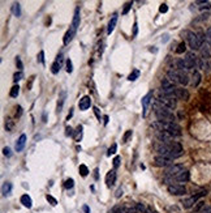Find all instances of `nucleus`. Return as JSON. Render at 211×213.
<instances>
[{
	"instance_id": "f704fd0d",
	"label": "nucleus",
	"mask_w": 211,
	"mask_h": 213,
	"mask_svg": "<svg viewBox=\"0 0 211 213\" xmlns=\"http://www.w3.org/2000/svg\"><path fill=\"white\" fill-rule=\"evenodd\" d=\"M136 208H137V211H138L139 213H146L147 212V207L145 205V204H142V203H137Z\"/></svg>"
},
{
	"instance_id": "5fc2aeb1",
	"label": "nucleus",
	"mask_w": 211,
	"mask_h": 213,
	"mask_svg": "<svg viewBox=\"0 0 211 213\" xmlns=\"http://www.w3.org/2000/svg\"><path fill=\"white\" fill-rule=\"evenodd\" d=\"M127 213H139L138 211H137V208H127Z\"/></svg>"
},
{
	"instance_id": "864d4df0",
	"label": "nucleus",
	"mask_w": 211,
	"mask_h": 213,
	"mask_svg": "<svg viewBox=\"0 0 211 213\" xmlns=\"http://www.w3.org/2000/svg\"><path fill=\"white\" fill-rule=\"evenodd\" d=\"M94 113H95V115H96V118H98V120H100L102 115H100V113H99V109H98V107H94Z\"/></svg>"
},
{
	"instance_id": "e433bc0d",
	"label": "nucleus",
	"mask_w": 211,
	"mask_h": 213,
	"mask_svg": "<svg viewBox=\"0 0 211 213\" xmlns=\"http://www.w3.org/2000/svg\"><path fill=\"white\" fill-rule=\"evenodd\" d=\"M64 186H65V188H68V190L73 188V186H74V179H73V178H68V179L65 180Z\"/></svg>"
},
{
	"instance_id": "c85d7f7f",
	"label": "nucleus",
	"mask_w": 211,
	"mask_h": 213,
	"mask_svg": "<svg viewBox=\"0 0 211 213\" xmlns=\"http://www.w3.org/2000/svg\"><path fill=\"white\" fill-rule=\"evenodd\" d=\"M18 94H20V86L16 84V85H13L11 88V92H9V96L12 97V98H17L18 97Z\"/></svg>"
},
{
	"instance_id": "4468645a",
	"label": "nucleus",
	"mask_w": 211,
	"mask_h": 213,
	"mask_svg": "<svg viewBox=\"0 0 211 213\" xmlns=\"http://www.w3.org/2000/svg\"><path fill=\"white\" fill-rule=\"evenodd\" d=\"M175 94H176V98L177 100H181V101H188L189 100V92L184 88H177L176 86L175 89Z\"/></svg>"
},
{
	"instance_id": "2f4dec72",
	"label": "nucleus",
	"mask_w": 211,
	"mask_h": 213,
	"mask_svg": "<svg viewBox=\"0 0 211 213\" xmlns=\"http://www.w3.org/2000/svg\"><path fill=\"white\" fill-rule=\"evenodd\" d=\"M185 51H186V43H185V42L179 43L177 49H176V54H184Z\"/></svg>"
},
{
	"instance_id": "cd10ccee",
	"label": "nucleus",
	"mask_w": 211,
	"mask_h": 213,
	"mask_svg": "<svg viewBox=\"0 0 211 213\" xmlns=\"http://www.w3.org/2000/svg\"><path fill=\"white\" fill-rule=\"evenodd\" d=\"M12 13H13L16 17H20V16H21V5H20V3H13V5H12Z\"/></svg>"
},
{
	"instance_id": "13d9d810",
	"label": "nucleus",
	"mask_w": 211,
	"mask_h": 213,
	"mask_svg": "<svg viewBox=\"0 0 211 213\" xmlns=\"http://www.w3.org/2000/svg\"><path fill=\"white\" fill-rule=\"evenodd\" d=\"M82 211H84V213H90V208L87 205H84L82 207Z\"/></svg>"
},
{
	"instance_id": "dca6fc26",
	"label": "nucleus",
	"mask_w": 211,
	"mask_h": 213,
	"mask_svg": "<svg viewBox=\"0 0 211 213\" xmlns=\"http://www.w3.org/2000/svg\"><path fill=\"white\" fill-rule=\"evenodd\" d=\"M76 33H77V30H76V29H73L72 26H69V29L66 30V33H65V35H64V38H63V43H64L65 46H66V45H69V43L72 42V39L74 38Z\"/></svg>"
},
{
	"instance_id": "79ce46f5",
	"label": "nucleus",
	"mask_w": 211,
	"mask_h": 213,
	"mask_svg": "<svg viewBox=\"0 0 211 213\" xmlns=\"http://www.w3.org/2000/svg\"><path fill=\"white\" fill-rule=\"evenodd\" d=\"M65 64H66V72H68V73H72V72H73V64H72V60H70V59H66Z\"/></svg>"
},
{
	"instance_id": "6ab92c4d",
	"label": "nucleus",
	"mask_w": 211,
	"mask_h": 213,
	"mask_svg": "<svg viewBox=\"0 0 211 213\" xmlns=\"http://www.w3.org/2000/svg\"><path fill=\"white\" fill-rule=\"evenodd\" d=\"M26 140H27L26 135L22 133V135L18 137V140L16 141V152H22V149L25 148V145H26Z\"/></svg>"
},
{
	"instance_id": "de8ad7c7",
	"label": "nucleus",
	"mask_w": 211,
	"mask_h": 213,
	"mask_svg": "<svg viewBox=\"0 0 211 213\" xmlns=\"http://www.w3.org/2000/svg\"><path fill=\"white\" fill-rule=\"evenodd\" d=\"M168 11V5L166 3H163V4H160V7H159V12L160 13H166V12Z\"/></svg>"
},
{
	"instance_id": "8fccbe9b",
	"label": "nucleus",
	"mask_w": 211,
	"mask_h": 213,
	"mask_svg": "<svg viewBox=\"0 0 211 213\" xmlns=\"http://www.w3.org/2000/svg\"><path fill=\"white\" fill-rule=\"evenodd\" d=\"M16 65H17L18 71H22L23 65H22V62H21V59H20V56H17V58H16Z\"/></svg>"
},
{
	"instance_id": "58836bf2",
	"label": "nucleus",
	"mask_w": 211,
	"mask_h": 213,
	"mask_svg": "<svg viewBox=\"0 0 211 213\" xmlns=\"http://www.w3.org/2000/svg\"><path fill=\"white\" fill-rule=\"evenodd\" d=\"M80 174L82 176H86L89 174V169L86 167V165H80Z\"/></svg>"
},
{
	"instance_id": "6e6552de",
	"label": "nucleus",
	"mask_w": 211,
	"mask_h": 213,
	"mask_svg": "<svg viewBox=\"0 0 211 213\" xmlns=\"http://www.w3.org/2000/svg\"><path fill=\"white\" fill-rule=\"evenodd\" d=\"M167 190L171 195L175 196H182L186 194V187L184 184H171V186L167 187Z\"/></svg>"
},
{
	"instance_id": "20e7f679",
	"label": "nucleus",
	"mask_w": 211,
	"mask_h": 213,
	"mask_svg": "<svg viewBox=\"0 0 211 213\" xmlns=\"http://www.w3.org/2000/svg\"><path fill=\"white\" fill-rule=\"evenodd\" d=\"M206 195V191H201L198 192V194H195L193 196H190V198H186L182 200V207L185 208V209H190V208H193L195 204L199 202V199L202 198V196Z\"/></svg>"
},
{
	"instance_id": "b1692460",
	"label": "nucleus",
	"mask_w": 211,
	"mask_h": 213,
	"mask_svg": "<svg viewBox=\"0 0 211 213\" xmlns=\"http://www.w3.org/2000/svg\"><path fill=\"white\" fill-rule=\"evenodd\" d=\"M12 188H13V186H12V183H11V182H5V183H4V184H3V187H2V194H3V196L11 195Z\"/></svg>"
},
{
	"instance_id": "a211bd4d",
	"label": "nucleus",
	"mask_w": 211,
	"mask_h": 213,
	"mask_svg": "<svg viewBox=\"0 0 211 213\" xmlns=\"http://www.w3.org/2000/svg\"><path fill=\"white\" fill-rule=\"evenodd\" d=\"M116 178H117L116 170L108 171V173H107V175H106V183H107V187L111 188V187L113 186V184L116 183Z\"/></svg>"
},
{
	"instance_id": "423d86ee",
	"label": "nucleus",
	"mask_w": 211,
	"mask_h": 213,
	"mask_svg": "<svg viewBox=\"0 0 211 213\" xmlns=\"http://www.w3.org/2000/svg\"><path fill=\"white\" fill-rule=\"evenodd\" d=\"M184 63H185V68H186V71L194 69L195 67H197L198 58L195 56V54H194V52H186L185 58H184Z\"/></svg>"
},
{
	"instance_id": "49530a36",
	"label": "nucleus",
	"mask_w": 211,
	"mask_h": 213,
	"mask_svg": "<svg viewBox=\"0 0 211 213\" xmlns=\"http://www.w3.org/2000/svg\"><path fill=\"white\" fill-rule=\"evenodd\" d=\"M206 42L209 43L210 47H211V27H209L207 31H206Z\"/></svg>"
},
{
	"instance_id": "7c9ffc66",
	"label": "nucleus",
	"mask_w": 211,
	"mask_h": 213,
	"mask_svg": "<svg viewBox=\"0 0 211 213\" xmlns=\"http://www.w3.org/2000/svg\"><path fill=\"white\" fill-rule=\"evenodd\" d=\"M138 77H139V71L138 69H133V72L128 76V80L129 81H136Z\"/></svg>"
},
{
	"instance_id": "4be33fe9",
	"label": "nucleus",
	"mask_w": 211,
	"mask_h": 213,
	"mask_svg": "<svg viewBox=\"0 0 211 213\" xmlns=\"http://www.w3.org/2000/svg\"><path fill=\"white\" fill-rule=\"evenodd\" d=\"M201 58L203 59V60H206V62H210L211 52H210V49L207 46H202V49H201Z\"/></svg>"
},
{
	"instance_id": "4c0bfd02",
	"label": "nucleus",
	"mask_w": 211,
	"mask_h": 213,
	"mask_svg": "<svg viewBox=\"0 0 211 213\" xmlns=\"http://www.w3.org/2000/svg\"><path fill=\"white\" fill-rule=\"evenodd\" d=\"M132 5H133V3H132V2L125 3L124 9H123V12H121V13H123V14H128V13H129V11H130V8H132Z\"/></svg>"
},
{
	"instance_id": "0eeeda50",
	"label": "nucleus",
	"mask_w": 211,
	"mask_h": 213,
	"mask_svg": "<svg viewBox=\"0 0 211 213\" xmlns=\"http://www.w3.org/2000/svg\"><path fill=\"white\" fill-rule=\"evenodd\" d=\"M185 170V167H184V165L181 164H177V165H172V166L167 167L166 171H164V176H170V178H172V176H176L177 174H180L181 171Z\"/></svg>"
},
{
	"instance_id": "aec40b11",
	"label": "nucleus",
	"mask_w": 211,
	"mask_h": 213,
	"mask_svg": "<svg viewBox=\"0 0 211 213\" xmlns=\"http://www.w3.org/2000/svg\"><path fill=\"white\" fill-rule=\"evenodd\" d=\"M116 24H117V13H113L111 20H109V22H108V26H107V34L112 33L113 29H115V26H116Z\"/></svg>"
},
{
	"instance_id": "5701e85b",
	"label": "nucleus",
	"mask_w": 211,
	"mask_h": 213,
	"mask_svg": "<svg viewBox=\"0 0 211 213\" xmlns=\"http://www.w3.org/2000/svg\"><path fill=\"white\" fill-rule=\"evenodd\" d=\"M21 204L26 208H31V205H33V200H31V198L29 195L25 194V195L21 196Z\"/></svg>"
},
{
	"instance_id": "1a4fd4ad",
	"label": "nucleus",
	"mask_w": 211,
	"mask_h": 213,
	"mask_svg": "<svg viewBox=\"0 0 211 213\" xmlns=\"http://www.w3.org/2000/svg\"><path fill=\"white\" fill-rule=\"evenodd\" d=\"M154 164L158 167H170L173 165V160L167 158V157H163V156H156L154 158Z\"/></svg>"
},
{
	"instance_id": "f257e3e1",
	"label": "nucleus",
	"mask_w": 211,
	"mask_h": 213,
	"mask_svg": "<svg viewBox=\"0 0 211 213\" xmlns=\"http://www.w3.org/2000/svg\"><path fill=\"white\" fill-rule=\"evenodd\" d=\"M152 110H154V114L156 116V119L159 122H167V123H175L176 116L175 114L171 111V109L163 106L162 103H159L158 101H155L152 103Z\"/></svg>"
},
{
	"instance_id": "412c9836",
	"label": "nucleus",
	"mask_w": 211,
	"mask_h": 213,
	"mask_svg": "<svg viewBox=\"0 0 211 213\" xmlns=\"http://www.w3.org/2000/svg\"><path fill=\"white\" fill-rule=\"evenodd\" d=\"M201 78H202L201 73H199L198 71H194L193 75H191V85H193L194 88H197V86L201 84Z\"/></svg>"
},
{
	"instance_id": "f03ea898",
	"label": "nucleus",
	"mask_w": 211,
	"mask_h": 213,
	"mask_svg": "<svg viewBox=\"0 0 211 213\" xmlns=\"http://www.w3.org/2000/svg\"><path fill=\"white\" fill-rule=\"evenodd\" d=\"M151 127L155 129V131H164L168 132L170 135H172L173 137L176 136H181V127L176 123H167V122H154L151 124Z\"/></svg>"
},
{
	"instance_id": "c03bdc74",
	"label": "nucleus",
	"mask_w": 211,
	"mask_h": 213,
	"mask_svg": "<svg viewBox=\"0 0 211 213\" xmlns=\"http://www.w3.org/2000/svg\"><path fill=\"white\" fill-rule=\"evenodd\" d=\"M37 60H38V63H41V64H44V51H39Z\"/></svg>"
},
{
	"instance_id": "680f3d73",
	"label": "nucleus",
	"mask_w": 211,
	"mask_h": 213,
	"mask_svg": "<svg viewBox=\"0 0 211 213\" xmlns=\"http://www.w3.org/2000/svg\"><path fill=\"white\" fill-rule=\"evenodd\" d=\"M146 213H156V212H155L154 209H152L151 207H147V212H146Z\"/></svg>"
},
{
	"instance_id": "72a5a7b5",
	"label": "nucleus",
	"mask_w": 211,
	"mask_h": 213,
	"mask_svg": "<svg viewBox=\"0 0 211 213\" xmlns=\"http://www.w3.org/2000/svg\"><path fill=\"white\" fill-rule=\"evenodd\" d=\"M23 78V73H22V71H17L14 75H13V81L17 84V82L20 81V80H22Z\"/></svg>"
},
{
	"instance_id": "bb28decb",
	"label": "nucleus",
	"mask_w": 211,
	"mask_h": 213,
	"mask_svg": "<svg viewBox=\"0 0 211 213\" xmlns=\"http://www.w3.org/2000/svg\"><path fill=\"white\" fill-rule=\"evenodd\" d=\"M205 208H206L205 207V202L199 200V202L193 207V213H202L203 211H205Z\"/></svg>"
},
{
	"instance_id": "9d476101",
	"label": "nucleus",
	"mask_w": 211,
	"mask_h": 213,
	"mask_svg": "<svg viewBox=\"0 0 211 213\" xmlns=\"http://www.w3.org/2000/svg\"><path fill=\"white\" fill-rule=\"evenodd\" d=\"M159 102V103H162L163 106H166V107L168 109H176V105H177V102H176V100H173V98H168V97H164V96H160L158 97V100H156Z\"/></svg>"
},
{
	"instance_id": "a878e982",
	"label": "nucleus",
	"mask_w": 211,
	"mask_h": 213,
	"mask_svg": "<svg viewBox=\"0 0 211 213\" xmlns=\"http://www.w3.org/2000/svg\"><path fill=\"white\" fill-rule=\"evenodd\" d=\"M125 212H127V208L123 204H116L109 209V213H125Z\"/></svg>"
},
{
	"instance_id": "f3484780",
	"label": "nucleus",
	"mask_w": 211,
	"mask_h": 213,
	"mask_svg": "<svg viewBox=\"0 0 211 213\" xmlns=\"http://www.w3.org/2000/svg\"><path fill=\"white\" fill-rule=\"evenodd\" d=\"M81 12H80V7H76V9H74V14H73V20H72V24H70V26L73 27V29H78V26H80V22H81V17H80Z\"/></svg>"
},
{
	"instance_id": "6e6d98bb",
	"label": "nucleus",
	"mask_w": 211,
	"mask_h": 213,
	"mask_svg": "<svg viewBox=\"0 0 211 213\" xmlns=\"http://www.w3.org/2000/svg\"><path fill=\"white\" fill-rule=\"evenodd\" d=\"M121 195H123V188L119 187V188H117V191H116V194H115V196H116V198H120Z\"/></svg>"
},
{
	"instance_id": "c9c22d12",
	"label": "nucleus",
	"mask_w": 211,
	"mask_h": 213,
	"mask_svg": "<svg viewBox=\"0 0 211 213\" xmlns=\"http://www.w3.org/2000/svg\"><path fill=\"white\" fill-rule=\"evenodd\" d=\"M132 136H133V131H132V129H128V131L124 133V136H123V143H124V144L128 143V140L130 139Z\"/></svg>"
},
{
	"instance_id": "c756f323",
	"label": "nucleus",
	"mask_w": 211,
	"mask_h": 213,
	"mask_svg": "<svg viewBox=\"0 0 211 213\" xmlns=\"http://www.w3.org/2000/svg\"><path fill=\"white\" fill-rule=\"evenodd\" d=\"M173 82H172L170 78H163L162 80V89H170V88H173Z\"/></svg>"
},
{
	"instance_id": "473e14b6",
	"label": "nucleus",
	"mask_w": 211,
	"mask_h": 213,
	"mask_svg": "<svg viewBox=\"0 0 211 213\" xmlns=\"http://www.w3.org/2000/svg\"><path fill=\"white\" fill-rule=\"evenodd\" d=\"M82 126H78L77 127V129L76 131H74V133H76V135H74V139H76V141H80L81 140V137H82Z\"/></svg>"
},
{
	"instance_id": "a19ab883",
	"label": "nucleus",
	"mask_w": 211,
	"mask_h": 213,
	"mask_svg": "<svg viewBox=\"0 0 211 213\" xmlns=\"http://www.w3.org/2000/svg\"><path fill=\"white\" fill-rule=\"evenodd\" d=\"M12 128H13V120H12L11 118H7V122H5V129H7V131H12Z\"/></svg>"
},
{
	"instance_id": "7ed1b4c3",
	"label": "nucleus",
	"mask_w": 211,
	"mask_h": 213,
	"mask_svg": "<svg viewBox=\"0 0 211 213\" xmlns=\"http://www.w3.org/2000/svg\"><path fill=\"white\" fill-rule=\"evenodd\" d=\"M167 78L173 82V84H180L182 86H185L189 84V76L184 72V71H179V69H170L167 72Z\"/></svg>"
},
{
	"instance_id": "3c124183",
	"label": "nucleus",
	"mask_w": 211,
	"mask_h": 213,
	"mask_svg": "<svg viewBox=\"0 0 211 213\" xmlns=\"http://www.w3.org/2000/svg\"><path fill=\"white\" fill-rule=\"evenodd\" d=\"M65 135H66V136H73V135H74L73 128H72V127H66V128H65Z\"/></svg>"
},
{
	"instance_id": "4d7b16f0",
	"label": "nucleus",
	"mask_w": 211,
	"mask_h": 213,
	"mask_svg": "<svg viewBox=\"0 0 211 213\" xmlns=\"http://www.w3.org/2000/svg\"><path fill=\"white\" fill-rule=\"evenodd\" d=\"M17 110H18V113H16V115H17V116H21V114H22V107H21V106H17Z\"/></svg>"
},
{
	"instance_id": "ea45409f",
	"label": "nucleus",
	"mask_w": 211,
	"mask_h": 213,
	"mask_svg": "<svg viewBox=\"0 0 211 213\" xmlns=\"http://www.w3.org/2000/svg\"><path fill=\"white\" fill-rule=\"evenodd\" d=\"M117 151V145L116 144H112L111 147L108 148V151H107V156H112V154H115Z\"/></svg>"
},
{
	"instance_id": "ddd939ff",
	"label": "nucleus",
	"mask_w": 211,
	"mask_h": 213,
	"mask_svg": "<svg viewBox=\"0 0 211 213\" xmlns=\"http://www.w3.org/2000/svg\"><path fill=\"white\" fill-rule=\"evenodd\" d=\"M61 63H63V54L60 52L56 56V60H55L52 63V65H51V72H52L54 75L59 73V71H60V68H61Z\"/></svg>"
},
{
	"instance_id": "9b49d317",
	"label": "nucleus",
	"mask_w": 211,
	"mask_h": 213,
	"mask_svg": "<svg viewBox=\"0 0 211 213\" xmlns=\"http://www.w3.org/2000/svg\"><path fill=\"white\" fill-rule=\"evenodd\" d=\"M155 136L156 139H158V141H160V143L163 144H168V143H172V139H173V136L170 135L168 132H164V131H155Z\"/></svg>"
},
{
	"instance_id": "39448f33",
	"label": "nucleus",
	"mask_w": 211,
	"mask_h": 213,
	"mask_svg": "<svg viewBox=\"0 0 211 213\" xmlns=\"http://www.w3.org/2000/svg\"><path fill=\"white\" fill-rule=\"evenodd\" d=\"M168 147H170V151H171V160H175V158H179L184 154V151H182V147L181 144L177 143V141H172V143H168Z\"/></svg>"
},
{
	"instance_id": "393cba45",
	"label": "nucleus",
	"mask_w": 211,
	"mask_h": 213,
	"mask_svg": "<svg viewBox=\"0 0 211 213\" xmlns=\"http://www.w3.org/2000/svg\"><path fill=\"white\" fill-rule=\"evenodd\" d=\"M65 92H61L60 94V97H59V101H57V107H56V111L57 114L59 113H61V110H63V106H64V102H65Z\"/></svg>"
},
{
	"instance_id": "a18cd8bd",
	"label": "nucleus",
	"mask_w": 211,
	"mask_h": 213,
	"mask_svg": "<svg viewBox=\"0 0 211 213\" xmlns=\"http://www.w3.org/2000/svg\"><path fill=\"white\" fill-rule=\"evenodd\" d=\"M120 161H121V158H120V157H119V156H116V157H115V158H113V161H112V164H113V169H115V170H116V169H117V167H119V166H120Z\"/></svg>"
},
{
	"instance_id": "bf43d9fd",
	"label": "nucleus",
	"mask_w": 211,
	"mask_h": 213,
	"mask_svg": "<svg viewBox=\"0 0 211 213\" xmlns=\"http://www.w3.org/2000/svg\"><path fill=\"white\" fill-rule=\"evenodd\" d=\"M72 115H73V109H70V111H69V114H68V116H66V120H69L70 118H72Z\"/></svg>"
},
{
	"instance_id": "2eb2a0df",
	"label": "nucleus",
	"mask_w": 211,
	"mask_h": 213,
	"mask_svg": "<svg viewBox=\"0 0 211 213\" xmlns=\"http://www.w3.org/2000/svg\"><path fill=\"white\" fill-rule=\"evenodd\" d=\"M90 106H91V98L89 96H84L78 102V107H80L81 111H86Z\"/></svg>"
},
{
	"instance_id": "603ef678",
	"label": "nucleus",
	"mask_w": 211,
	"mask_h": 213,
	"mask_svg": "<svg viewBox=\"0 0 211 213\" xmlns=\"http://www.w3.org/2000/svg\"><path fill=\"white\" fill-rule=\"evenodd\" d=\"M137 34H138V25H137V22H134V25H133V37H136Z\"/></svg>"
},
{
	"instance_id": "37998d69",
	"label": "nucleus",
	"mask_w": 211,
	"mask_h": 213,
	"mask_svg": "<svg viewBox=\"0 0 211 213\" xmlns=\"http://www.w3.org/2000/svg\"><path fill=\"white\" fill-rule=\"evenodd\" d=\"M46 199H47V202H48V203H50L52 207H55V205H56V204H57V200L55 199L54 196H51V195H47V196H46Z\"/></svg>"
},
{
	"instance_id": "f8f14e48",
	"label": "nucleus",
	"mask_w": 211,
	"mask_h": 213,
	"mask_svg": "<svg viewBox=\"0 0 211 213\" xmlns=\"http://www.w3.org/2000/svg\"><path fill=\"white\" fill-rule=\"evenodd\" d=\"M151 100H152V92H148L146 96L142 98V115L146 116L147 115V110H148V105L151 103Z\"/></svg>"
},
{
	"instance_id": "09e8293b",
	"label": "nucleus",
	"mask_w": 211,
	"mask_h": 213,
	"mask_svg": "<svg viewBox=\"0 0 211 213\" xmlns=\"http://www.w3.org/2000/svg\"><path fill=\"white\" fill-rule=\"evenodd\" d=\"M3 154H4V156H7V157H11V156H12V151H11V148H9V147L3 148Z\"/></svg>"
},
{
	"instance_id": "0e129e2a",
	"label": "nucleus",
	"mask_w": 211,
	"mask_h": 213,
	"mask_svg": "<svg viewBox=\"0 0 211 213\" xmlns=\"http://www.w3.org/2000/svg\"><path fill=\"white\" fill-rule=\"evenodd\" d=\"M107 123H108V116L104 115V124H107Z\"/></svg>"
},
{
	"instance_id": "e2e57ef3",
	"label": "nucleus",
	"mask_w": 211,
	"mask_h": 213,
	"mask_svg": "<svg viewBox=\"0 0 211 213\" xmlns=\"http://www.w3.org/2000/svg\"><path fill=\"white\" fill-rule=\"evenodd\" d=\"M94 173H95V174H94V176H95V179H98V178H99V176H98V169H95V170H94Z\"/></svg>"
},
{
	"instance_id": "052dcab7",
	"label": "nucleus",
	"mask_w": 211,
	"mask_h": 213,
	"mask_svg": "<svg viewBox=\"0 0 211 213\" xmlns=\"http://www.w3.org/2000/svg\"><path fill=\"white\" fill-rule=\"evenodd\" d=\"M202 213H211V207H206L205 211H203Z\"/></svg>"
}]
</instances>
